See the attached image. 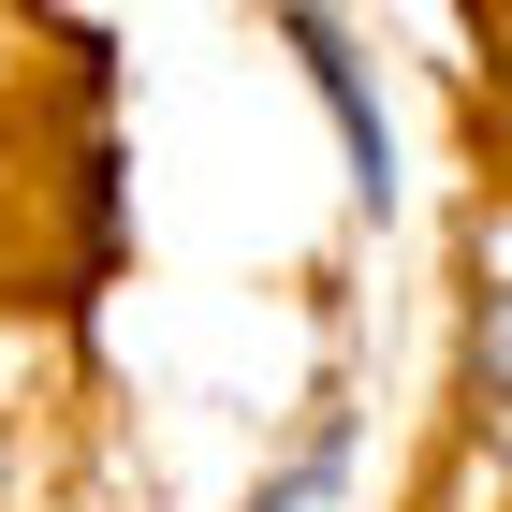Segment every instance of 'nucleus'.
Segmentation results:
<instances>
[{"label":"nucleus","mask_w":512,"mask_h":512,"mask_svg":"<svg viewBox=\"0 0 512 512\" xmlns=\"http://www.w3.org/2000/svg\"><path fill=\"white\" fill-rule=\"evenodd\" d=\"M483 425H498V454H512V293L483 308Z\"/></svg>","instance_id":"f03ea898"},{"label":"nucleus","mask_w":512,"mask_h":512,"mask_svg":"<svg viewBox=\"0 0 512 512\" xmlns=\"http://www.w3.org/2000/svg\"><path fill=\"white\" fill-rule=\"evenodd\" d=\"M293 44H308V88H322V103H337V147H352V191L381 205V191H395V147H381V103H366V74H352V44L322 30L308 0H293Z\"/></svg>","instance_id":"f257e3e1"},{"label":"nucleus","mask_w":512,"mask_h":512,"mask_svg":"<svg viewBox=\"0 0 512 512\" xmlns=\"http://www.w3.org/2000/svg\"><path fill=\"white\" fill-rule=\"evenodd\" d=\"M322 483H337V439H308V454H293V469H278V483H264V498H249V512H308Z\"/></svg>","instance_id":"7ed1b4c3"}]
</instances>
